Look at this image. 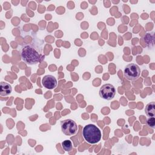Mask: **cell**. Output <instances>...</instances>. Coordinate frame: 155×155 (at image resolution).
Masks as SVG:
<instances>
[{"mask_svg":"<svg viewBox=\"0 0 155 155\" xmlns=\"http://www.w3.org/2000/svg\"><path fill=\"white\" fill-rule=\"evenodd\" d=\"M22 59L27 64L34 65L41 62L45 57L42 47L39 44L31 42L23 45L21 48Z\"/></svg>","mask_w":155,"mask_h":155,"instance_id":"1","label":"cell"},{"mask_svg":"<svg viewBox=\"0 0 155 155\" xmlns=\"http://www.w3.org/2000/svg\"><path fill=\"white\" fill-rule=\"evenodd\" d=\"M82 136L85 140L90 144L99 142L101 139V132L97 126L93 124L86 125L82 130Z\"/></svg>","mask_w":155,"mask_h":155,"instance_id":"2","label":"cell"},{"mask_svg":"<svg viewBox=\"0 0 155 155\" xmlns=\"http://www.w3.org/2000/svg\"><path fill=\"white\" fill-rule=\"evenodd\" d=\"M140 69L136 64H128L124 69V77L129 81H134L137 80L140 76Z\"/></svg>","mask_w":155,"mask_h":155,"instance_id":"3","label":"cell"},{"mask_svg":"<svg viewBox=\"0 0 155 155\" xmlns=\"http://www.w3.org/2000/svg\"><path fill=\"white\" fill-rule=\"evenodd\" d=\"M62 132L66 136L74 135L78 131V125L75 121L68 119L61 121Z\"/></svg>","mask_w":155,"mask_h":155,"instance_id":"4","label":"cell"},{"mask_svg":"<svg viewBox=\"0 0 155 155\" xmlns=\"http://www.w3.org/2000/svg\"><path fill=\"white\" fill-rule=\"evenodd\" d=\"M99 93L101 98L105 100H111L116 94V89L112 84H106L101 87Z\"/></svg>","mask_w":155,"mask_h":155,"instance_id":"5","label":"cell"},{"mask_svg":"<svg viewBox=\"0 0 155 155\" xmlns=\"http://www.w3.org/2000/svg\"><path fill=\"white\" fill-rule=\"evenodd\" d=\"M42 84L45 88L51 90L56 87L57 80L54 76L48 74L44 76L42 80Z\"/></svg>","mask_w":155,"mask_h":155,"instance_id":"6","label":"cell"},{"mask_svg":"<svg viewBox=\"0 0 155 155\" xmlns=\"http://www.w3.org/2000/svg\"><path fill=\"white\" fill-rule=\"evenodd\" d=\"M12 91V86L7 82H1L0 83V95L5 96L9 95Z\"/></svg>","mask_w":155,"mask_h":155,"instance_id":"7","label":"cell"},{"mask_svg":"<svg viewBox=\"0 0 155 155\" xmlns=\"http://www.w3.org/2000/svg\"><path fill=\"white\" fill-rule=\"evenodd\" d=\"M145 111L147 116L154 117L155 116V103L151 102L148 103L145 108Z\"/></svg>","mask_w":155,"mask_h":155,"instance_id":"8","label":"cell"},{"mask_svg":"<svg viewBox=\"0 0 155 155\" xmlns=\"http://www.w3.org/2000/svg\"><path fill=\"white\" fill-rule=\"evenodd\" d=\"M62 146L63 149L65 151H70L73 148L72 143L70 140H65L62 142Z\"/></svg>","mask_w":155,"mask_h":155,"instance_id":"9","label":"cell"},{"mask_svg":"<svg viewBox=\"0 0 155 155\" xmlns=\"http://www.w3.org/2000/svg\"><path fill=\"white\" fill-rule=\"evenodd\" d=\"M147 124L149 127H150L151 128H155V118H154V117H150L147 120Z\"/></svg>","mask_w":155,"mask_h":155,"instance_id":"10","label":"cell"}]
</instances>
